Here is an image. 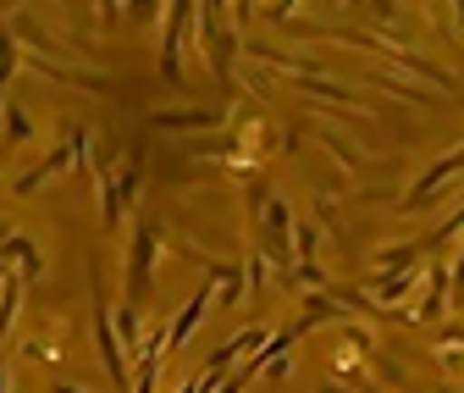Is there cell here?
Returning <instances> with one entry per match:
<instances>
[{
  "label": "cell",
  "mask_w": 464,
  "mask_h": 393,
  "mask_svg": "<svg viewBox=\"0 0 464 393\" xmlns=\"http://www.w3.org/2000/svg\"><path fill=\"white\" fill-rule=\"evenodd\" d=\"M376 339H371V332H360V327H348V349H371Z\"/></svg>",
  "instance_id": "cell-19"
},
{
  "label": "cell",
  "mask_w": 464,
  "mask_h": 393,
  "mask_svg": "<svg viewBox=\"0 0 464 393\" xmlns=\"http://www.w3.org/2000/svg\"><path fill=\"white\" fill-rule=\"evenodd\" d=\"M415 277H420V266L403 271V277H376V300H403V294L415 289Z\"/></svg>",
  "instance_id": "cell-13"
},
{
  "label": "cell",
  "mask_w": 464,
  "mask_h": 393,
  "mask_svg": "<svg viewBox=\"0 0 464 393\" xmlns=\"http://www.w3.org/2000/svg\"><path fill=\"white\" fill-rule=\"evenodd\" d=\"M442 305H448V271L431 266V289H426V300H420V321H437Z\"/></svg>",
  "instance_id": "cell-11"
},
{
  "label": "cell",
  "mask_w": 464,
  "mask_h": 393,
  "mask_svg": "<svg viewBox=\"0 0 464 393\" xmlns=\"http://www.w3.org/2000/svg\"><path fill=\"white\" fill-rule=\"evenodd\" d=\"M199 23H205V34H210V73L227 78V73H232V50H238V39L227 34V12H221V6H199Z\"/></svg>",
  "instance_id": "cell-5"
},
{
  "label": "cell",
  "mask_w": 464,
  "mask_h": 393,
  "mask_svg": "<svg viewBox=\"0 0 464 393\" xmlns=\"http://www.w3.org/2000/svg\"><path fill=\"white\" fill-rule=\"evenodd\" d=\"M0 393H12V388H6V371H0Z\"/></svg>",
  "instance_id": "cell-22"
},
{
  "label": "cell",
  "mask_w": 464,
  "mask_h": 393,
  "mask_svg": "<svg viewBox=\"0 0 464 393\" xmlns=\"http://www.w3.org/2000/svg\"><path fill=\"white\" fill-rule=\"evenodd\" d=\"M337 316H348V305H332V300H310V310H304V327H315V321H337Z\"/></svg>",
  "instance_id": "cell-16"
},
{
  "label": "cell",
  "mask_w": 464,
  "mask_h": 393,
  "mask_svg": "<svg viewBox=\"0 0 464 393\" xmlns=\"http://www.w3.org/2000/svg\"><path fill=\"white\" fill-rule=\"evenodd\" d=\"M94 344H100V360H105V377L116 382V388H133V360H128V349L116 344V327H111V310L94 300Z\"/></svg>",
  "instance_id": "cell-2"
},
{
  "label": "cell",
  "mask_w": 464,
  "mask_h": 393,
  "mask_svg": "<svg viewBox=\"0 0 464 393\" xmlns=\"http://www.w3.org/2000/svg\"><path fill=\"white\" fill-rule=\"evenodd\" d=\"M321 393H348V388H337V382H326V388H321Z\"/></svg>",
  "instance_id": "cell-21"
},
{
  "label": "cell",
  "mask_w": 464,
  "mask_h": 393,
  "mask_svg": "<svg viewBox=\"0 0 464 393\" xmlns=\"http://www.w3.org/2000/svg\"><path fill=\"white\" fill-rule=\"evenodd\" d=\"M12 73H17V39H12V28H6V23H0V94H6Z\"/></svg>",
  "instance_id": "cell-12"
},
{
  "label": "cell",
  "mask_w": 464,
  "mask_h": 393,
  "mask_svg": "<svg viewBox=\"0 0 464 393\" xmlns=\"http://www.w3.org/2000/svg\"><path fill=\"white\" fill-rule=\"evenodd\" d=\"M459 166H464V150H453V155H442V161H437V166H431V172H426V178H420V183H415V194H410V200H426V194H431V189H437V183H448V178H453V172H459Z\"/></svg>",
  "instance_id": "cell-10"
},
{
  "label": "cell",
  "mask_w": 464,
  "mask_h": 393,
  "mask_svg": "<svg viewBox=\"0 0 464 393\" xmlns=\"http://www.w3.org/2000/svg\"><path fill=\"white\" fill-rule=\"evenodd\" d=\"M111 327H116V344H122L128 355H139V344H144V327H139V310H133V305H122V310H116V321H111Z\"/></svg>",
  "instance_id": "cell-9"
},
{
  "label": "cell",
  "mask_w": 464,
  "mask_h": 393,
  "mask_svg": "<svg viewBox=\"0 0 464 393\" xmlns=\"http://www.w3.org/2000/svg\"><path fill=\"white\" fill-rule=\"evenodd\" d=\"M160 388V360H139L133 366V388L128 393H155Z\"/></svg>",
  "instance_id": "cell-14"
},
{
  "label": "cell",
  "mask_w": 464,
  "mask_h": 393,
  "mask_svg": "<svg viewBox=\"0 0 464 393\" xmlns=\"http://www.w3.org/2000/svg\"><path fill=\"white\" fill-rule=\"evenodd\" d=\"M199 23V6H166V34H160V67H166V78L178 84V73H183V28H194Z\"/></svg>",
  "instance_id": "cell-3"
},
{
  "label": "cell",
  "mask_w": 464,
  "mask_h": 393,
  "mask_svg": "<svg viewBox=\"0 0 464 393\" xmlns=\"http://www.w3.org/2000/svg\"><path fill=\"white\" fill-rule=\"evenodd\" d=\"M155 255H160V228L139 221L133 228V244H128V305L139 310L155 289Z\"/></svg>",
  "instance_id": "cell-1"
},
{
  "label": "cell",
  "mask_w": 464,
  "mask_h": 393,
  "mask_svg": "<svg viewBox=\"0 0 464 393\" xmlns=\"http://www.w3.org/2000/svg\"><path fill=\"white\" fill-rule=\"evenodd\" d=\"M266 244H271V255L287 266V205H282V200H266Z\"/></svg>",
  "instance_id": "cell-7"
},
{
  "label": "cell",
  "mask_w": 464,
  "mask_h": 393,
  "mask_svg": "<svg viewBox=\"0 0 464 393\" xmlns=\"http://www.w3.org/2000/svg\"><path fill=\"white\" fill-rule=\"evenodd\" d=\"M210 300H216V289H210V283H205L199 294H188V300H183V310L166 321V355H171V349H183V344L194 339V332H199V321H205Z\"/></svg>",
  "instance_id": "cell-4"
},
{
  "label": "cell",
  "mask_w": 464,
  "mask_h": 393,
  "mask_svg": "<svg viewBox=\"0 0 464 393\" xmlns=\"http://www.w3.org/2000/svg\"><path fill=\"white\" fill-rule=\"evenodd\" d=\"M0 260H17L23 266V283H34V277L44 271V255H39V244L34 239H23V233H6V239H0Z\"/></svg>",
  "instance_id": "cell-6"
},
{
  "label": "cell",
  "mask_w": 464,
  "mask_h": 393,
  "mask_svg": "<svg viewBox=\"0 0 464 393\" xmlns=\"http://www.w3.org/2000/svg\"><path fill=\"white\" fill-rule=\"evenodd\" d=\"M249 289H266V255L249 260Z\"/></svg>",
  "instance_id": "cell-18"
},
{
  "label": "cell",
  "mask_w": 464,
  "mask_h": 393,
  "mask_svg": "<svg viewBox=\"0 0 464 393\" xmlns=\"http://www.w3.org/2000/svg\"><path fill=\"white\" fill-rule=\"evenodd\" d=\"M17 310H23V277L6 271V283H0V344H6V332H12Z\"/></svg>",
  "instance_id": "cell-8"
},
{
  "label": "cell",
  "mask_w": 464,
  "mask_h": 393,
  "mask_svg": "<svg viewBox=\"0 0 464 393\" xmlns=\"http://www.w3.org/2000/svg\"><path fill=\"white\" fill-rule=\"evenodd\" d=\"M50 393H83V388H72V382H55V388H50Z\"/></svg>",
  "instance_id": "cell-20"
},
{
  "label": "cell",
  "mask_w": 464,
  "mask_h": 393,
  "mask_svg": "<svg viewBox=\"0 0 464 393\" xmlns=\"http://www.w3.org/2000/svg\"><path fill=\"white\" fill-rule=\"evenodd\" d=\"M34 133V123H28V111L23 105H6V144H23Z\"/></svg>",
  "instance_id": "cell-15"
},
{
  "label": "cell",
  "mask_w": 464,
  "mask_h": 393,
  "mask_svg": "<svg viewBox=\"0 0 464 393\" xmlns=\"http://www.w3.org/2000/svg\"><path fill=\"white\" fill-rule=\"evenodd\" d=\"M315 255V228H299V266Z\"/></svg>",
  "instance_id": "cell-17"
}]
</instances>
